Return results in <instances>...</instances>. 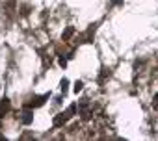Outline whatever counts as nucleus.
<instances>
[{
    "instance_id": "nucleus-1",
    "label": "nucleus",
    "mask_w": 158,
    "mask_h": 141,
    "mask_svg": "<svg viewBox=\"0 0 158 141\" xmlns=\"http://www.w3.org/2000/svg\"><path fill=\"white\" fill-rule=\"evenodd\" d=\"M32 121H34V113H32V111H24V113H23V123H24V124H30Z\"/></svg>"
},
{
    "instance_id": "nucleus-2",
    "label": "nucleus",
    "mask_w": 158,
    "mask_h": 141,
    "mask_svg": "<svg viewBox=\"0 0 158 141\" xmlns=\"http://www.w3.org/2000/svg\"><path fill=\"white\" fill-rule=\"evenodd\" d=\"M8 108H10V102L4 99V102L0 104V117H2V113H6V111H8Z\"/></svg>"
},
{
    "instance_id": "nucleus-3",
    "label": "nucleus",
    "mask_w": 158,
    "mask_h": 141,
    "mask_svg": "<svg viewBox=\"0 0 158 141\" xmlns=\"http://www.w3.org/2000/svg\"><path fill=\"white\" fill-rule=\"evenodd\" d=\"M71 34H73V28H67V30H65V34H63V39L71 37Z\"/></svg>"
},
{
    "instance_id": "nucleus-4",
    "label": "nucleus",
    "mask_w": 158,
    "mask_h": 141,
    "mask_svg": "<svg viewBox=\"0 0 158 141\" xmlns=\"http://www.w3.org/2000/svg\"><path fill=\"white\" fill-rule=\"evenodd\" d=\"M67 86H69V82H67V80H61V91H63V93L67 91Z\"/></svg>"
},
{
    "instance_id": "nucleus-5",
    "label": "nucleus",
    "mask_w": 158,
    "mask_h": 141,
    "mask_svg": "<svg viewBox=\"0 0 158 141\" xmlns=\"http://www.w3.org/2000/svg\"><path fill=\"white\" fill-rule=\"evenodd\" d=\"M74 91H76V93L82 91V82H76V84H74Z\"/></svg>"
},
{
    "instance_id": "nucleus-6",
    "label": "nucleus",
    "mask_w": 158,
    "mask_h": 141,
    "mask_svg": "<svg viewBox=\"0 0 158 141\" xmlns=\"http://www.w3.org/2000/svg\"><path fill=\"white\" fill-rule=\"evenodd\" d=\"M154 108H158V95L154 97Z\"/></svg>"
},
{
    "instance_id": "nucleus-7",
    "label": "nucleus",
    "mask_w": 158,
    "mask_h": 141,
    "mask_svg": "<svg viewBox=\"0 0 158 141\" xmlns=\"http://www.w3.org/2000/svg\"><path fill=\"white\" fill-rule=\"evenodd\" d=\"M112 2H114V4H119V2H121V0H112Z\"/></svg>"
}]
</instances>
